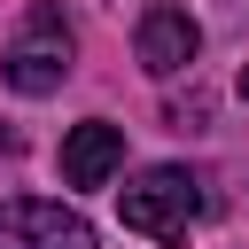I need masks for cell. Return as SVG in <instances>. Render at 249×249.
<instances>
[{"mask_svg": "<svg viewBox=\"0 0 249 249\" xmlns=\"http://www.w3.org/2000/svg\"><path fill=\"white\" fill-rule=\"evenodd\" d=\"M117 163H124V124H78L70 140H62V179L70 187H109L117 179Z\"/></svg>", "mask_w": 249, "mask_h": 249, "instance_id": "5b68a950", "label": "cell"}, {"mask_svg": "<svg viewBox=\"0 0 249 249\" xmlns=\"http://www.w3.org/2000/svg\"><path fill=\"white\" fill-rule=\"evenodd\" d=\"M70 23H62V8L54 0H31L23 8V23H16V39H8V54H0V78L16 86V93H54L62 78H70Z\"/></svg>", "mask_w": 249, "mask_h": 249, "instance_id": "6da1fadb", "label": "cell"}, {"mask_svg": "<svg viewBox=\"0 0 249 249\" xmlns=\"http://www.w3.org/2000/svg\"><path fill=\"white\" fill-rule=\"evenodd\" d=\"M132 54H140L148 78H179V70L202 54V23H195L187 8H171V0H156V8L140 16V31H132Z\"/></svg>", "mask_w": 249, "mask_h": 249, "instance_id": "277c9868", "label": "cell"}, {"mask_svg": "<svg viewBox=\"0 0 249 249\" xmlns=\"http://www.w3.org/2000/svg\"><path fill=\"white\" fill-rule=\"evenodd\" d=\"M0 249H93V226L62 202L16 195V202H0Z\"/></svg>", "mask_w": 249, "mask_h": 249, "instance_id": "3957f363", "label": "cell"}, {"mask_svg": "<svg viewBox=\"0 0 249 249\" xmlns=\"http://www.w3.org/2000/svg\"><path fill=\"white\" fill-rule=\"evenodd\" d=\"M241 101H249V70H241Z\"/></svg>", "mask_w": 249, "mask_h": 249, "instance_id": "8992f818", "label": "cell"}, {"mask_svg": "<svg viewBox=\"0 0 249 249\" xmlns=\"http://www.w3.org/2000/svg\"><path fill=\"white\" fill-rule=\"evenodd\" d=\"M117 210H124V226L148 233V241H187V226L202 218V187H195L179 163H156V171H140V179L117 195Z\"/></svg>", "mask_w": 249, "mask_h": 249, "instance_id": "7a4b0ae2", "label": "cell"}]
</instances>
